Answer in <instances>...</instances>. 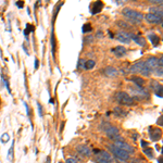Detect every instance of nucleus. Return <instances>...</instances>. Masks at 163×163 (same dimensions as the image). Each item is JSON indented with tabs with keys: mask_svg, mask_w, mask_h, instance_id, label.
<instances>
[{
	"mask_svg": "<svg viewBox=\"0 0 163 163\" xmlns=\"http://www.w3.org/2000/svg\"><path fill=\"white\" fill-rule=\"evenodd\" d=\"M145 61H138L136 62L135 64H133L130 68V73H141L143 72V68H145Z\"/></svg>",
	"mask_w": 163,
	"mask_h": 163,
	"instance_id": "nucleus-10",
	"label": "nucleus"
},
{
	"mask_svg": "<svg viewBox=\"0 0 163 163\" xmlns=\"http://www.w3.org/2000/svg\"><path fill=\"white\" fill-rule=\"evenodd\" d=\"M59 163H62V162H59Z\"/></svg>",
	"mask_w": 163,
	"mask_h": 163,
	"instance_id": "nucleus-40",
	"label": "nucleus"
},
{
	"mask_svg": "<svg viewBox=\"0 0 163 163\" xmlns=\"http://www.w3.org/2000/svg\"><path fill=\"white\" fill-rule=\"evenodd\" d=\"M46 163H50V157H47V160H46Z\"/></svg>",
	"mask_w": 163,
	"mask_h": 163,
	"instance_id": "nucleus-39",
	"label": "nucleus"
},
{
	"mask_svg": "<svg viewBox=\"0 0 163 163\" xmlns=\"http://www.w3.org/2000/svg\"><path fill=\"white\" fill-rule=\"evenodd\" d=\"M162 120H163V118H162V115H161V116H160V120H158V122H157V124H158V125H160V126H162Z\"/></svg>",
	"mask_w": 163,
	"mask_h": 163,
	"instance_id": "nucleus-33",
	"label": "nucleus"
},
{
	"mask_svg": "<svg viewBox=\"0 0 163 163\" xmlns=\"http://www.w3.org/2000/svg\"><path fill=\"white\" fill-rule=\"evenodd\" d=\"M109 149H110V151L113 153V155H115L118 159L122 160V161H127V160H130V155H128L127 152H125L124 150H122V149H118L116 147H114L113 145L109 146Z\"/></svg>",
	"mask_w": 163,
	"mask_h": 163,
	"instance_id": "nucleus-4",
	"label": "nucleus"
},
{
	"mask_svg": "<svg viewBox=\"0 0 163 163\" xmlns=\"http://www.w3.org/2000/svg\"><path fill=\"white\" fill-rule=\"evenodd\" d=\"M132 163H143V161L139 159V158H133Z\"/></svg>",
	"mask_w": 163,
	"mask_h": 163,
	"instance_id": "nucleus-32",
	"label": "nucleus"
},
{
	"mask_svg": "<svg viewBox=\"0 0 163 163\" xmlns=\"http://www.w3.org/2000/svg\"><path fill=\"white\" fill-rule=\"evenodd\" d=\"M130 39H133V40L137 44V45L141 46V47H145V46L147 45V41L146 39L143 38V37L141 36H136V35H133L132 34V36H130Z\"/></svg>",
	"mask_w": 163,
	"mask_h": 163,
	"instance_id": "nucleus-15",
	"label": "nucleus"
},
{
	"mask_svg": "<svg viewBox=\"0 0 163 163\" xmlns=\"http://www.w3.org/2000/svg\"><path fill=\"white\" fill-rule=\"evenodd\" d=\"M143 153L149 158V159H153L155 158V153H153V150L151 149V148H143Z\"/></svg>",
	"mask_w": 163,
	"mask_h": 163,
	"instance_id": "nucleus-20",
	"label": "nucleus"
},
{
	"mask_svg": "<svg viewBox=\"0 0 163 163\" xmlns=\"http://www.w3.org/2000/svg\"><path fill=\"white\" fill-rule=\"evenodd\" d=\"M91 31V25L90 24H85L84 26H83V33H87V32H90Z\"/></svg>",
	"mask_w": 163,
	"mask_h": 163,
	"instance_id": "nucleus-27",
	"label": "nucleus"
},
{
	"mask_svg": "<svg viewBox=\"0 0 163 163\" xmlns=\"http://www.w3.org/2000/svg\"><path fill=\"white\" fill-rule=\"evenodd\" d=\"M150 12L151 14H155V15H159V16H162V9L159 8V7H151L150 9Z\"/></svg>",
	"mask_w": 163,
	"mask_h": 163,
	"instance_id": "nucleus-19",
	"label": "nucleus"
},
{
	"mask_svg": "<svg viewBox=\"0 0 163 163\" xmlns=\"http://www.w3.org/2000/svg\"><path fill=\"white\" fill-rule=\"evenodd\" d=\"M115 99L118 100V103H121L123 106L130 107L134 104V99L125 91H118V94L115 95Z\"/></svg>",
	"mask_w": 163,
	"mask_h": 163,
	"instance_id": "nucleus-3",
	"label": "nucleus"
},
{
	"mask_svg": "<svg viewBox=\"0 0 163 163\" xmlns=\"http://www.w3.org/2000/svg\"><path fill=\"white\" fill-rule=\"evenodd\" d=\"M145 63H146L147 68L150 70L151 72L155 71L157 68H159V66H158V58H155V57H149L146 61H145Z\"/></svg>",
	"mask_w": 163,
	"mask_h": 163,
	"instance_id": "nucleus-9",
	"label": "nucleus"
},
{
	"mask_svg": "<svg viewBox=\"0 0 163 163\" xmlns=\"http://www.w3.org/2000/svg\"><path fill=\"white\" fill-rule=\"evenodd\" d=\"M95 65H96V62H95L94 60H87V61H85V69L86 70L94 69Z\"/></svg>",
	"mask_w": 163,
	"mask_h": 163,
	"instance_id": "nucleus-22",
	"label": "nucleus"
},
{
	"mask_svg": "<svg viewBox=\"0 0 163 163\" xmlns=\"http://www.w3.org/2000/svg\"><path fill=\"white\" fill-rule=\"evenodd\" d=\"M13 149H14V140L12 141V145H11L10 149H9V152H8V159L9 160L13 159Z\"/></svg>",
	"mask_w": 163,
	"mask_h": 163,
	"instance_id": "nucleus-25",
	"label": "nucleus"
},
{
	"mask_svg": "<svg viewBox=\"0 0 163 163\" xmlns=\"http://www.w3.org/2000/svg\"><path fill=\"white\" fill-rule=\"evenodd\" d=\"M76 150H77L78 153H81V155H84V157H90L91 155V150L88 146L86 145H78L76 146Z\"/></svg>",
	"mask_w": 163,
	"mask_h": 163,
	"instance_id": "nucleus-11",
	"label": "nucleus"
},
{
	"mask_svg": "<svg viewBox=\"0 0 163 163\" xmlns=\"http://www.w3.org/2000/svg\"><path fill=\"white\" fill-rule=\"evenodd\" d=\"M23 1H21V2H16V6H17V7H20V8H23Z\"/></svg>",
	"mask_w": 163,
	"mask_h": 163,
	"instance_id": "nucleus-37",
	"label": "nucleus"
},
{
	"mask_svg": "<svg viewBox=\"0 0 163 163\" xmlns=\"http://www.w3.org/2000/svg\"><path fill=\"white\" fill-rule=\"evenodd\" d=\"M37 108H38V114H39V116H42V107L39 102H37Z\"/></svg>",
	"mask_w": 163,
	"mask_h": 163,
	"instance_id": "nucleus-29",
	"label": "nucleus"
},
{
	"mask_svg": "<svg viewBox=\"0 0 163 163\" xmlns=\"http://www.w3.org/2000/svg\"><path fill=\"white\" fill-rule=\"evenodd\" d=\"M140 145H141V147H143V148H146V147L148 146V143H146V141L141 140V141H140Z\"/></svg>",
	"mask_w": 163,
	"mask_h": 163,
	"instance_id": "nucleus-34",
	"label": "nucleus"
},
{
	"mask_svg": "<svg viewBox=\"0 0 163 163\" xmlns=\"http://www.w3.org/2000/svg\"><path fill=\"white\" fill-rule=\"evenodd\" d=\"M65 163H77V160L75 159V158H68Z\"/></svg>",
	"mask_w": 163,
	"mask_h": 163,
	"instance_id": "nucleus-31",
	"label": "nucleus"
},
{
	"mask_svg": "<svg viewBox=\"0 0 163 163\" xmlns=\"http://www.w3.org/2000/svg\"><path fill=\"white\" fill-rule=\"evenodd\" d=\"M114 113L116 114V115H118V116H125V111H123L120 107H116L115 109H114Z\"/></svg>",
	"mask_w": 163,
	"mask_h": 163,
	"instance_id": "nucleus-24",
	"label": "nucleus"
},
{
	"mask_svg": "<svg viewBox=\"0 0 163 163\" xmlns=\"http://www.w3.org/2000/svg\"><path fill=\"white\" fill-rule=\"evenodd\" d=\"M148 38H149V40L151 41V44L157 47V46L160 44V37L158 35H155L153 33H150V34H148Z\"/></svg>",
	"mask_w": 163,
	"mask_h": 163,
	"instance_id": "nucleus-17",
	"label": "nucleus"
},
{
	"mask_svg": "<svg viewBox=\"0 0 163 163\" xmlns=\"http://www.w3.org/2000/svg\"><path fill=\"white\" fill-rule=\"evenodd\" d=\"M158 163H163L162 157H159V159H158Z\"/></svg>",
	"mask_w": 163,
	"mask_h": 163,
	"instance_id": "nucleus-38",
	"label": "nucleus"
},
{
	"mask_svg": "<svg viewBox=\"0 0 163 163\" xmlns=\"http://www.w3.org/2000/svg\"><path fill=\"white\" fill-rule=\"evenodd\" d=\"M155 71H157V72H155L157 76H160V77H162V68H157Z\"/></svg>",
	"mask_w": 163,
	"mask_h": 163,
	"instance_id": "nucleus-30",
	"label": "nucleus"
},
{
	"mask_svg": "<svg viewBox=\"0 0 163 163\" xmlns=\"http://www.w3.org/2000/svg\"><path fill=\"white\" fill-rule=\"evenodd\" d=\"M130 36H132V34L127 32H124V31H121V32H118L116 34V39L118 41H121L123 44H130Z\"/></svg>",
	"mask_w": 163,
	"mask_h": 163,
	"instance_id": "nucleus-7",
	"label": "nucleus"
},
{
	"mask_svg": "<svg viewBox=\"0 0 163 163\" xmlns=\"http://www.w3.org/2000/svg\"><path fill=\"white\" fill-rule=\"evenodd\" d=\"M97 37H99V38H102V37H103V34H102L101 31H99V32H97Z\"/></svg>",
	"mask_w": 163,
	"mask_h": 163,
	"instance_id": "nucleus-35",
	"label": "nucleus"
},
{
	"mask_svg": "<svg viewBox=\"0 0 163 163\" xmlns=\"http://www.w3.org/2000/svg\"><path fill=\"white\" fill-rule=\"evenodd\" d=\"M77 68L78 69H85V60H84V59H79Z\"/></svg>",
	"mask_w": 163,
	"mask_h": 163,
	"instance_id": "nucleus-28",
	"label": "nucleus"
},
{
	"mask_svg": "<svg viewBox=\"0 0 163 163\" xmlns=\"http://www.w3.org/2000/svg\"><path fill=\"white\" fill-rule=\"evenodd\" d=\"M153 91H155V96H157V97L162 98V96H163V88H162V85H161V84H160V85L158 86V87H157V88H155Z\"/></svg>",
	"mask_w": 163,
	"mask_h": 163,
	"instance_id": "nucleus-23",
	"label": "nucleus"
},
{
	"mask_svg": "<svg viewBox=\"0 0 163 163\" xmlns=\"http://www.w3.org/2000/svg\"><path fill=\"white\" fill-rule=\"evenodd\" d=\"M122 14L125 17H127L130 21H132L133 23L137 24V23H140L141 21L143 20V14L141 12H138L136 10H133L130 8H124L122 11Z\"/></svg>",
	"mask_w": 163,
	"mask_h": 163,
	"instance_id": "nucleus-1",
	"label": "nucleus"
},
{
	"mask_svg": "<svg viewBox=\"0 0 163 163\" xmlns=\"http://www.w3.org/2000/svg\"><path fill=\"white\" fill-rule=\"evenodd\" d=\"M116 25H118V27H121V29H132V26H130L128 23L126 22H124V21H118L116 22Z\"/></svg>",
	"mask_w": 163,
	"mask_h": 163,
	"instance_id": "nucleus-21",
	"label": "nucleus"
},
{
	"mask_svg": "<svg viewBox=\"0 0 163 163\" xmlns=\"http://www.w3.org/2000/svg\"><path fill=\"white\" fill-rule=\"evenodd\" d=\"M130 81L133 82L137 87H143V84H145V81L141 77H138V76H132Z\"/></svg>",
	"mask_w": 163,
	"mask_h": 163,
	"instance_id": "nucleus-18",
	"label": "nucleus"
},
{
	"mask_svg": "<svg viewBox=\"0 0 163 163\" xmlns=\"http://www.w3.org/2000/svg\"><path fill=\"white\" fill-rule=\"evenodd\" d=\"M90 9H91V14H97L103 9V3L101 1H95L94 3L91 4Z\"/></svg>",
	"mask_w": 163,
	"mask_h": 163,
	"instance_id": "nucleus-13",
	"label": "nucleus"
},
{
	"mask_svg": "<svg viewBox=\"0 0 163 163\" xmlns=\"http://www.w3.org/2000/svg\"><path fill=\"white\" fill-rule=\"evenodd\" d=\"M114 147H116V148H118V149H122V150H124L125 152H127L128 155H132V153H134V148L130 146V143H125L124 140H118V141H114L113 143Z\"/></svg>",
	"mask_w": 163,
	"mask_h": 163,
	"instance_id": "nucleus-5",
	"label": "nucleus"
},
{
	"mask_svg": "<svg viewBox=\"0 0 163 163\" xmlns=\"http://www.w3.org/2000/svg\"><path fill=\"white\" fill-rule=\"evenodd\" d=\"M149 136L152 141H158L159 139L162 137V130L160 128H155V127H150L149 128Z\"/></svg>",
	"mask_w": 163,
	"mask_h": 163,
	"instance_id": "nucleus-6",
	"label": "nucleus"
},
{
	"mask_svg": "<svg viewBox=\"0 0 163 163\" xmlns=\"http://www.w3.org/2000/svg\"><path fill=\"white\" fill-rule=\"evenodd\" d=\"M145 20L148 23H151V24H159V23H162V16L155 15V14H151V13H147L146 15H145Z\"/></svg>",
	"mask_w": 163,
	"mask_h": 163,
	"instance_id": "nucleus-8",
	"label": "nucleus"
},
{
	"mask_svg": "<svg viewBox=\"0 0 163 163\" xmlns=\"http://www.w3.org/2000/svg\"><path fill=\"white\" fill-rule=\"evenodd\" d=\"M96 153L95 157V162L96 163H112L113 161V157L110 152L107 150H94Z\"/></svg>",
	"mask_w": 163,
	"mask_h": 163,
	"instance_id": "nucleus-2",
	"label": "nucleus"
},
{
	"mask_svg": "<svg viewBox=\"0 0 163 163\" xmlns=\"http://www.w3.org/2000/svg\"><path fill=\"white\" fill-rule=\"evenodd\" d=\"M120 134V132H118V128L115 126H108V128L106 130V135L109 137V138H112L114 136H116V135Z\"/></svg>",
	"mask_w": 163,
	"mask_h": 163,
	"instance_id": "nucleus-14",
	"label": "nucleus"
},
{
	"mask_svg": "<svg viewBox=\"0 0 163 163\" xmlns=\"http://www.w3.org/2000/svg\"><path fill=\"white\" fill-rule=\"evenodd\" d=\"M8 140H10V136H9L8 133L2 134V136H1V143H8Z\"/></svg>",
	"mask_w": 163,
	"mask_h": 163,
	"instance_id": "nucleus-26",
	"label": "nucleus"
},
{
	"mask_svg": "<svg viewBox=\"0 0 163 163\" xmlns=\"http://www.w3.org/2000/svg\"><path fill=\"white\" fill-rule=\"evenodd\" d=\"M38 66H39V61H38V60H35V69H38Z\"/></svg>",
	"mask_w": 163,
	"mask_h": 163,
	"instance_id": "nucleus-36",
	"label": "nucleus"
},
{
	"mask_svg": "<svg viewBox=\"0 0 163 163\" xmlns=\"http://www.w3.org/2000/svg\"><path fill=\"white\" fill-rule=\"evenodd\" d=\"M112 52L115 57L118 58H121V57H124L125 54H126V48L124 47V46H118V47H115V48L112 49Z\"/></svg>",
	"mask_w": 163,
	"mask_h": 163,
	"instance_id": "nucleus-12",
	"label": "nucleus"
},
{
	"mask_svg": "<svg viewBox=\"0 0 163 163\" xmlns=\"http://www.w3.org/2000/svg\"><path fill=\"white\" fill-rule=\"evenodd\" d=\"M118 70L113 68V66H107L106 69H104V74H106L107 76H109V77H115L118 75Z\"/></svg>",
	"mask_w": 163,
	"mask_h": 163,
	"instance_id": "nucleus-16",
	"label": "nucleus"
}]
</instances>
